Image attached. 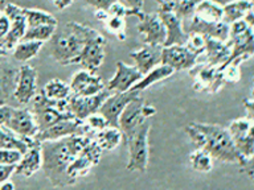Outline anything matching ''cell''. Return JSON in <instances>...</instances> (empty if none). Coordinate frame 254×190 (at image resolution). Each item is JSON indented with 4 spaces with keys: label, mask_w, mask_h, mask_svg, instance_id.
I'll return each mask as SVG.
<instances>
[{
    "label": "cell",
    "mask_w": 254,
    "mask_h": 190,
    "mask_svg": "<svg viewBox=\"0 0 254 190\" xmlns=\"http://www.w3.org/2000/svg\"><path fill=\"white\" fill-rule=\"evenodd\" d=\"M187 135L194 148H201L218 161L237 164L253 177V160H246L238 152L228 128L218 124L193 122L186 127Z\"/></svg>",
    "instance_id": "6da1fadb"
},
{
    "label": "cell",
    "mask_w": 254,
    "mask_h": 190,
    "mask_svg": "<svg viewBox=\"0 0 254 190\" xmlns=\"http://www.w3.org/2000/svg\"><path fill=\"white\" fill-rule=\"evenodd\" d=\"M91 138L93 136L89 135H71L59 140H51L40 144L43 157L41 166L45 177L52 185L57 188L74 185V182L67 177V166L78 156Z\"/></svg>",
    "instance_id": "7a4b0ae2"
},
{
    "label": "cell",
    "mask_w": 254,
    "mask_h": 190,
    "mask_svg": "<svg viewBox=\"0 0 254 190\" xmlns=\"http://www.w3.org/2000/svg\"><path fill=\"white\" fill-rule=\"evenodd\" d=\"M97 32L98 31L77 21L65 24V27L59 32L56 29L53 37L49 40L52 43V58L61 65L75 63L83 47Z\"/></svg>",
    "instance_id": "3957f363"
},
{
    "label": "cell",
    "mask_w": 254,
    "mask_h": 190,
    "mask_svg": "<svg viewBox=\"0 0 254 190\" xmlns=\"http://www.w3.org/2000/svg\"><path fill=\"white\" fill-rule=\"evenodd\" d=\"M29 104H32L29 111L32 112V116L35 119L39 131L45 130L61 120L73 118V115L69 112V108H67V99L53 100V99L47 98L43 94V91L40 94L36 93Z\"/></svg>",
    "instance_id": "277c9868"
},
{
    "label": "cell",
    "mask_w": 254,
    "mask_h": 190,
    "mask_svg": "<svg viewBox=\"0 0 254 190\" xmlns=\"http://www.w3.org/2000/svg\"><path fill=\"white\" fill-rule=\"evenodd\" d=\"M151 130V122L146 119L139 124L130 135L125 138L128 148V162L126 168L130 172H146L148 165V135Z\"/></svg>",
    "instance_id": "5b68a950"
},
{
    "label": "cell",
    "mask_w": 254,
    "mask_h": 190,
    "mask_svg": "<svg viewBox=\"0 0 254 190\" xmlns=\"http://www.w3.org/2000/svg\"><path fill=\"white\" fill-rule=\"evenodd\" d=\"M253 27L254 25L248 24L244 19L229 24V39L228 40L232 44V49H230V55L226 62H230L233 59H240L241 62H244L253 57Z\"/></svg>",
    "instance_id": "8992f818"
},
{
    "label": "cell",
    "mask_w": 254,
    "mask_h": 190,
    "mask_svg": "<svg viewBox=\"0 0 254 190\" xmlns=\"http://www.w3.org/2000/svg\"><path fill=\"white\" fill-rule=\"evenodd\" d=\"M155 112V107L146 104L140 95L131 99L118 118V128L122 132V138L125 139L127 135H130L139 124H142L146 119H150Z\"/></svg>",
    "instance_id": "52a82bcc"
},
{
    "label": "cell",
    "mask_w": 254,
    "mask_h": 190,
    "mask_svg": "<svg viewBox=\"0 0 254 190\" xmlns=\"http://www.w3.org/2000/svg\"><path fill=\"white\" fill-rule=\"evenodd\" d=\"M71 135H89V136H93V134L89 131L83 120L70 118L56 123L53 126L45 128V130L37 131V134L32 139L37 144H41L44 142L59 140V139L71 136Z\"/></svg>",
    "instance_id": "ba28073f"
},
{
    "label": "cell",
    "mask_w": 254,
    "mask_h": 190,
    "mask_svg": "<svg viewBox=\"0 0 254 190\" xmlns=\"http://www.w3.org/2000/svg\"><path fill=\"white\" fill-rule=\"evenodd\" d=\"M254 120L248 118L236 119L229 123L228 131L234 145L246 160H253L254 156Z\"/></svg>",
    "instance_id": "9c48e42d"
},
{
    "label": "cell",
    "mask_w": 254,
    "mask_h": 190,
    "mask_svg": "<svg viewBox=\"0 0 254 190\" xmlns=\"http://www.w3.org/2000/svg\"><path fill=\"white\" fill-rule=\"evenodd\" d=\"M105 57H106V39L99 32H97L83 47L81 54L75 61V65L82 66L85 70L95 73L102 66Z\"/></svg>",
    "instance_id": "30bf717a"
},
{
    "label": "cell",
    "mask_w": 254,
    "mask_h": 190,
    "mask_svg": "<svg viewBox=\"0 0 254 190\" xmlns=\"http://www.w3.org/2000/svg\"><path fill=\"white\" fill-rule=\"evenodd\" d=\"M36 93H37V71L35 67L29 65H23L17 70L12 98L21 106H27L31 103Z\"/></svg>",
    "instance_id": "8fae6325"
},
{
    "label": "cell",
    "mask_w": 254,
    "mask_h": 190,
    "mask_svg": "<svg viewBox=\"0 0 254 190\" xmlns=\"http://www.w3.org/2000/svg\"><path fill=\"white\" fill-rule=\"evenodd\" d=\"M3 12L8 16L11 25H9L7 36L4 37L1 43V48L4 50L11 51L16 44L23 40L24 33L27 31V20L24 16L23 8L13 3H5Z\"/></svg>",
    "instance_id": "7c38bea8"
},
{
    "label": "cell",
    "mask_w": 254,
    "mask_h": 190,
    "mask_svg": "<svg viewBox=\"0 0 254 190\" xmlns=\"http://www.w3.org/2000/svg\"><path fill=\"white\" fill-rule=\"evenodd\" d=\"M110 91L106 89L102 90L98 94L89 95V96H82V95L70 94L67 98V108L69 112L73 115V118L78 120H85L89 115L98 112L99 107L103 103V100L107 98Z\"/></svg>",
    "instance_id": "4fadbf2b"
},
{
    "label": "cell",
    "mask_w": 254,
    "mask_h": 190,
    "mask_svg": "<svg viewBox=\"0 0 254 190\" xmlns=\"http://www.w3.org/2000/svg\"><path fill=\"white\" fill-rule=\"evenodd\" d=\"M198 57L200 55L190 51L186 45H170L163 47L160 63L170 66L175 71L190 70L196 66Z\"/></svg>",
    "instance_id": "5bb4252c"
},
{
    "label": "cell",
    "mask_w": 254,
    "mask_h": 190,
    "mask_svg": "<svg viewBox=\"0 0 254 190\" xmlns=\"http://www.w3.org/2000/svg\"><path fill=\"white\" fill-rule=\"evenodd\" d=\"M138 95H140V93L132 90L125 91V93H110L101 104L98 112L103 115V118L106 119L109 126L118 127V118L121 112L126 107L127 103Z\"/></svg>",
    "instance_id": "9a60e30c"
},
{
    "label": "cell",
    "mask_w": 254,
    "mask_h": 190,
    "mask_svg": "<svg viewBox=\"0 0 254 190\" xmlns=\"http://www.w3.org/2000/svg\"><path fill=\"white\" fill-rule=\"evenodd\" d=\"M4 127L23 139H32L39 131L31 111L28 108H15V107H12L11 114L8 116Z\"/></svg>",
    "instance_id": "2e32d148"
},
{
    "label": "cell",
    "mask_w": 254,
    "mask_h": 190,
    "mask_svg": "<svg viewBox=\"0 0 254 190\" xmlns=\"http://www.w3.org/2000/svg\"><path fill=\"white\" fill-rule=\"evenodd\" d=\"M136 29L140 33L143 43L146 45H162L166 41V28L158 13H143L136 24Z\"/></svg>",
    "instance_id": "e0dca14e"
},
{
    "label": "cell",
    "mask_w": 254,
    "mask_h": 190,
    "mask_svg": "<svg viewBox=\"0 0 254 190\" xmlns=\"http://www.w3.org/2000/svg\"><path fill=\"white\" fill-rule=\"evenodd\" d=\"M143 74H140L135 66L126 65L123 61L117 62V71L110 78V81L105 85L107 91L110 93H125L128 91L135 83L140 81Z\"/></svg>",
    "instance_id": "ac0fdd59"
},
{
    "label": "cell",
    "mask_w": 254,
    "mask_h": 190,
    "mask_svg": "<svg viewBox=\"0 0 254 190\" xmlns=\"http://www.w3.org/2000/svg\"><path fill=\"white\" fill-rule=\"evenodd\" d=\"M71 94L82 95V96H89V95H94L105 90V83H103L102 78L97 75L93 71L82 70L77 71L70 79Z\"/></svg>",
    "instance_id": "d6986e66"
},
{
    "label": "cell",
    "mask_w": 254,
    "mask_h": 190,
    "mask_svg": "<svg viewBox=\"0 0 254 190\" xmlns=\"http://www.w3.org/2000/svg\"><path fill=\"white\" fill-rule=\"evenodd\" d=\"M225 85L221 70L218 67L210 66L204 63L201 69L194 74L193 89L200 93H208V94H216L221 90Z\"/></svg>",
    "instance_id": "ffe728a7"
},
{
    "label": "cell",
    "mask_w": 254,
    "mask_h": 190,
    "mask_svg": "<svg viewBox=\"0 0 254 190\" xmlns=\"http://www.w3.org/2000/svg\"><path fill=\"white\" fill-rule=\"evenodd\" d=\"M159 19L162 20L163 25L166 28V41L163 47L170 45H184L187 41L188 33L183 28V20L179 19L172 11L166 9H158Z\"/></svg>",
    "instance_id": "44dd1931"
},
{
    "label": "cell",
    "mask_w": 254,
    "mask_h": 190,
    "mask_svg": "<svg viewBox=\"0 0 254 190\" xmlns=\"http://www.w3.org/2000/svg\"><path fill=\"white\" fill-rule=\"evenodd\" d=\"M190 25L186 29L187 33H200L210 39L228 41L229 39V24L224 21H204L194 15L190 17Z\"/></svg>",
    "instance_id": "7402d4cb"
},
{
    "label": "cell",
    "mask_w": 254,
    "mask_h": 190,
    "mask_svg": "<svg viewBox=\"0 0 254 190\" xmlns=\"http://www.w3.org/2000/svg\"><path fill=\"white\" fill-rule=\"evenodd\" d=\"M162 45H146L142 47L138 50H134L130 53V57L134 59V66L138 69L140 74H146L151 69L160 65L162 59Z\"/></svg>",
    "instance_id": "603a6c76"
},
{
    "label": "cell",
    "mask_w": 254,
    "mask_h": 190,
    "mask_svg": "<svg viewBox=\"0 0 254 190\" xmlns=\"http://www.w3.org/2000/svg\"><path fill=\"white\" fill-rule=\"evenodd\" d=\"M230 49L232 44L230 41H220V40L205 39V50H204V57H205V63L214 67H221L225 65L230 55Z\"/></svg>",
    "instance_id": "cb8c5ba5"
},
{
    "label": "cell",
    "mask_w": 254,
    "mask_h": 190,
    "mask_svg": "<svg viewBox=\"0 0 254 190\" xmlns=\"http://www.w3.org/2000/svg\"><path fill=\"white\" fill-rule=\"evenodd\" d=\"M41 164H43L41 148H40V144H35L25 153H23L19 162L15 165L13 173L23 176V177H31L37 170H40Z\"/></svg>",
    "instance_id": "d4e9b609"
},
{
    "label": "cell",
    "mask_w": 254,
    "mask_h": 190,
    "mask_svg": "<svg viewBox=\"0 0 254 190\" xmlns=\"http://www.w3.org/2000/svg\"><path fill=\"white\" fill-rule=\"evenodd\" d=\"M17 70L19 69L8 63H0V106L8 104V102L11 100Z\"/></svg>",
    "instance_id": "484cf974"
},
{
    "label": "cell",
    "mask_w": 254,
    "mask_h": 190,
    "mask_svg": "<svg viewBox=\"0 0 254 190\" xmlns=\"http://www.w3.org/2000/svg\"><path fill=\"white\" fill-rule=\"evenodd\" d=\"M253 0H232L222 5V21L232 24L242 20L248 13L253 12Z\"/></svg>",
    "instance_id": "4316f807"
},
{
    "label": "cell",
    "mask_w": 254,
    "mask_h": 190,
    "mask_svg": "<svg viewBox=\"0 0 254 190\" xmlns=\"http://www.w3.org/2000/svg\"><path fill=\"white\" fill-rule=\"evenodd\" d=\"M174 73H175L174 69H171L170 66L160 63V65L155 66L154 69H151L148 73H146V74L143 75L142 79L135 83L130 90L142 93V91H144L146 89H148V87H151L152 85H155V83L160 82V81H163V79L170 78L171 75H174Z\"/></svg>",
    "instance_id": "83f0119b"
},
{
    "label": "cell",
    "mask_w": 254,
    "mask_h": 190,
    "mask_svg": "<svg viewBox=\"0 0 254 190\" xmlns=\"http://www.w3.org/2000/svg\"><path fill=\"white\" fill-rule=\"evenodd\" d=\"M35 144L37 142H33V139L20 138L4 126L0 127V149H17L21 153H25Z\"/></svg>",
    "instance_id": "f1b7e54d"
},
{
    "label": "cell",
    "mask_w": 254,
    "mask_h": 190,
    "mask_svg": "<svg viewBox=\"0 0 254 190\" xmlns=\"http://www.w3.org/2000/svg\"><path fill=\"white\" fill-rule=\"evenodd\" d=\"M44 44L41 41H31V40H21L16 44L12 49V57L17 62H28L29 59L35 58L43 49Z\"/></svg>",
    "instance_id": "f546056e"
},
{
    "label": "cell",
    "mask_w": 254,
    "mask_h": 190,
    "mask_svg": "<svg viewBox=\"0 0 254 190\" xmlns=\"http://www.w3.org/2000/svg\"><path fill=\"white\" fill-rule=\"evenodd\" d=\"M93 138L102 150H113L122 142V132L118 127H106L105 130L95 132Z\"/></svg>",
    "instance_id": "4dcf8cb0"
},
{
    "label": "cell",
    "mask_w": 254,
    "mask_h": 190,
    "mask_svg": "<svg viewBox=\"0 0 254 190\" xmlns=\"http://www.w3.org/2000/svg\"><path fill=\"white\" fill-rule=\"evenodd\" d=\"M193 15L204 21H222V5L214 0H200Z\"/></svg>",
    "instance_id": "1f68e13d"
},
{
    "label": "cell",
    "mask_w": 254,
    "mask_h": 190,
    "mask_svg": "<svg viewBox=\"0 0 254 190\" xmlns=\"http://www.w3.org/2000/svg\"><path fill=\"white\" fill-rule=\"evenodd\" d=\"M41 91L47 98L53 99V100H64V99L69 98V95L71 94L69 83L64 82L59 78H53L51 81H48L44 85Z\"/></svg>",
    "instance_id": "d6a6232c"
},
{
    "label": "cell",
    "mask_w": 254,
    "mask_h": 190,
    "mask_svg": "<svg viewBox=\"0 0 254 190\" xmlns=\"http://www.w3.org/2000/svg\"><path fill=\"white\" fill-rule=\"evenodd\" d=\"M24 16L27 20V28L40 27V25H59L57 19L55 16L43 9H37V8H23Z\"/></svg>",
    "instance_id": "836d02e7"
},
{
    "label": "cell",
    "mask_w": 254,
    "mask_h": 190,
    "mask_svg": "<svg viewBox=\"0 0 254 190\" xmlns=\"http://www.w3.org/2000/svg\"><path fill=\"white\" fill-rule=\"evenodd\" d=\"M103 27L110 35H113L119 41H125L127 39V24L126 17L117 15H107L103 20Z\"/></svg>",
    "instance_id": "e575fe53"
},
{
    "label": "cell",
    "mask_w": 254,
    "mask_h": 190,
    "mask_svg": "<svg viewBox=\"0 0 254 190\" xmlns=\"http://www.w3.org/2000/svg\"><path fill=\"white\" fill-rule=\"evenodd\" d=\"M190 164L196 172L208 173L213 168V158L201 148H194L193 152L190 154Z\"/></svg>",
    "instance_id": "d590c367"
},
{
    "label": "cell",
    "mask_w": 254,
    "mask_h": 190,
    "mask_svg": "<svg viewBox=\"0 0 254 190\" xmlns=\"http://www.w3.org/2000/svg\"><path fill=\"white\" fill-rule=\"evenodd\" d=\"M57 25H40V27L27 28V31L24 33L23 40H31V41H41V43H48L53 37Z\"/></svg>",
    "instance_id": "8d00e7d4"
},
{
    "label": "cell",
    "mask_w": 254,
    "mask_h": 190,
    "mask_svg": "<svg viewBox=\"0 0 254 190\" xmlns=\"http://www.w3.org/2000/svg\"><path fill=\"white\" fill-rule=\"evenodd\" d=\"M198 1L200 0H179V1H175V3L170 1L171 11L174 12L179 19H190V16L193 15L194 8H196Z\"/></svg>",
    "instance_id": "74e56055"
},
{
    "label": "cell",
    "mask_w": 254,
    "mask_h": 190,
    "mask_svg": "<svg viewBox=\"0 0 254 190\" xmlns=\"http://www.w3.org/2000/svg\"><path fill=\"white\" fill-rule=\"evenodd\" d=\"M205 36L200 35V33H188L187 36L186 45L190 51H193L197 55H201L205 50Z\"/></svg>",
    "instance_id": "f35d334b"
},
{
    "label": "cell",
    "mask_w": 254,
    "mask_h": 190,
    "mask_svg": "<svg viewBox=\"0 0 254 190\" xmlns=\"http://www.w3.org/2000/svg\"><path fill=\"white\" fill-rule=\"evenodd\" d=\"M83 122H85L86 127L93 135H94L95 132H99V131L105 130L106 127H109L107 120L103 118V115H101L99 112H94V114L89 115Z\"/></svg>",
    "instance_id": "ab89813d"
},
{
    "label": "cell",
    "mask_w": 254,
    "mask_h": 190,
    "mask_svg": "<svg viewBox=\"0 0 254 190\" xmlns=\"http://www.w3.org/2000/svg\"><path fill=\"white\" fill-rule=\"evenodd\" d=\"M23 153L17 149H0V164L3 165H16Z\"/></svg>",
    "instance_id": "60d3db41"
},
{
    "label": "cell",
    "mask_w": 254,
    "mask_h": 190,
    "mask_svg": "<svg viewBox=\"0 0 254 190\" xmlns=\"http://www.w3.org/2000/svg\"><path fill=\"white\" fill-rule=\"evenodd\" d=\"M117 0H85V3L87 5H90L95 9V11L107 12L109 8L111 7V4H114Z\"/></svg>",
    "instance_id": "b9f144b4"
},
{
    "label": "cell",
    "mask_w": 254,
    "mask_h": 190,
    "mask_svg": "<svg viewBox=\"0 0 254 190\" xmlns=\"http://www.w3.org/2000/svg\"><path fill=\"white\" fill-rule=\"evenodd\" d=\"M9 25H11V21L8 19V16L4 12H1V15H0V44L3 43L4 37L7 36L8 31H9Z\"/></svg>",
    "instance_id": "7bdbcfd3"
},
{
    "label": "cell",
    "mask_w": 254,
    "mask_h": 190,
    "mask_svg": "<svg viewBox=\"0 0 254 190\" xmlns=\"http://www.w3.org/2000/svg\"><path fill=\"white\" fill-rule=\"evenodd\" d=\"M15 172V165H3L0 164V184L11 177Z\"/></svg>",
    "instance_id": "ee69618b"
},
{
    "label": "cell",
    "mask_w": 254,
    "mask_h": 190,
    "mask_svg": "<svg viewBox=\"0 0 254 190\" xmlns=\"http://www.w3.org/2000/svg\"><path fill=\"white\" fill-rule=\"evenodd\" d=\"M128 9H143V0H117Z\"/></svg>",
    "instance_id": "f6af8a7d"
},
{
    "label": "cell",
    "mask_w": 254,
    "mask_h": 190,
    "mask_svg": "<svg viewBox=\"0 0 254 190\" xmlns=\"http://www.w3.org/2000/svg\"><path fill=\"white\" fill-rule=\"evenodd\" d=\"M12 107L8 106V104H3V106H0V127H3L7 122L8 116L11 114Z\"/></svg>",
    "instance_id": "bcb514c9"
},
{
    "label": "cell",
    "mask_w": 254,
    "mask_h": 190,
    "mask_svg": "<svg viewBox=\"0 0 254 190\" xmlns=\"http://www.w3.org/2000/svg\"><path fill=\"white\" fill-rule=\"evenodd\" d=\"M244 107H245V110H246V118L250 119V120H254V118H253V116H254L253 98L245 99V100H244Z\"/></svg>",
    "instance_id": "7dc6e473"
},
{
    "label": "cell",
    "mask_w": 254,
    "mask_h": 190,
    "mask_svg": "<svg viewBox=\"0 0 254 190\" xmlns=\"http://www.w3.org/2000/svg\"><path fill=\"white\" fill-rule=\"evenodd\" d=\"M74 0H52V3L55 5L59 11H64V9H66L67 7H70L71 4H73Z\"/></svg>",
    "instance_id": "c3c4849f"
},
{
    "label": "cell",
    "mask_w": 254,
    "mask_h": 190,
    "mask_svg": "<svg viewBox=\"0 0 254 190\" xmlns=\"http://www.w3.org/2000/svg\"><path fill=\"white\" fill-rule=\"evenodd\" d=\"M5 189H9V190L15 189V184H13L9 178L0 184V190H5Z\"/></svg>",
    "instance_id": "681fc988"
},
{
    "label": "cell",
    "mask_w": 254,
    "mask_h": 190,
    "mask_svg": "<svg viewBox=\"0 0 254 190\" xmlns=\"http://www.w3.org/2000/svg\"><path fill=\"white\" fill-rule=\"evenodd\" d=\"M9 54L7 50H4V49H0V59L4 58V57H7V55Z\"/></svg>",
    "instance_id": "f907efd6"
},
{
    "label": "cell",
    "mask_w": 254,
    "mask_h": 190,
    "mask_svg": "<svg viewBox=\"0 0 254 190\" xmlns=\"http://www.w3.org/2000/svg\"><path fill=\"white\" fill-rule=\"evenodd\" d=\"M164 1H167V0H158V3L160 4V3H164Z\"/></svg>",
    "instance_id": "816d5d0a"
},
{
    "label": "cell",
    "mask_w": 254,
    "mask_h": 190,
    "mask_svg": "<svg viewBox=\"0 0 254 190\" xmlns=\"http://www.w3.org/2000/svg\"><path fill=\"white\" fill-rule=\"evenodd\" d=\"M167 1H172V3H175V1H179V0H167Z\"/></svg>",
    "instance_id": "f5cc1de1"
},
{
    "label": "cell",
    "mask_w": 254,
    "mask_h": 190,
    "mask_svg": "<svg viewBox=\"0 0 254 190\" xmlns=\"http://www.w3.org/2000/svg\"><path fill=\"white\" fill-rule=\"evenodd\" d=\"M0 49H1V44H0Z\"/></svg>",
    "instance_id": "db71d44e"
},
{
    "label": "cell",
    "mask_w": 254,
    "mask_h": 190,
    "mask_svg": "<svg viewBox=\"0 0 254 190\" xmlns=\"http://www.w3.org/2000/svg\"><path fill=\"white\" fill-rule=\"evenodd\" d=\"M1 12H3V11H0V15H1Z\"/></svg>",
    "instance_id": "11a10c76"
}]
</instances>
